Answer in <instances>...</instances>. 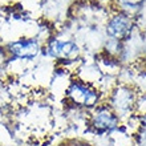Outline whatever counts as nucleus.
Masks as SVG:
<instances>
[{
    "label": "nucleus",
    "instance_id": "obj_1",
    "mask_svg": "<svg viewBox=\"0 0 146 146\" xmlns=\"http://www.w3.org/2000/svg\"><path fill=\"white\" fill-rule=\"evenodd\" d=\"M66 97L78 108H96L100 104V92L82 80H73L66 89Z\"/></svg>",
    "mask_w": 146,
    "mask_h": 146
},
{
    "label": "nucleus",
    "instance_id": "obj_2",
    "mask_svg": "<svg viewBox=\"0 0 146 146\" xmlns=\"http://www.w3.org/2000/svg\"><path fill=\"white\" fill-rule=\"evenodd\" d=\"M135 104H137V92L129 85H117L110 92L108 105L115 111L118 117L130 114L134 110Z\"/></svg>",
    "mask_w": 146,
    "mask_h": 146
},
{
    "label": "nucleus",
    "instance_id": "obj_3",
    "mask_svg": "<svg viewBox=\"0 0 146 146\" xmlns=\"http://www.w3.org/2000/svg\"><path fill=\"white\" fill-rule=\"evenodd\" d=\"M118 123L119 117L108 104H98L90 114V126L98 133H108L114 130Z\"/></svg>",
    "mask_w": 146,
    "mask_h": 146
},
{
    "label": "nucleus",
    "instance_id": "obj_4",
    "mask_svg": "<svg viewBox=\"0 0 146 146\" xmlns=\"http://www.w3.org/2000/svg\"><path fill=\"white\" fill-rule=\"evenodd\" d=\"M46 52L49 56L62 61H73L78 57L80 49L78 46L72 41H61L57 38L50 40L48 46H46Z\"/></svg>",
    "mask_w": 146,
    "mask_h": 146
},
{
    "label": "nucleus",
    "instance_id": "obj_5",
    "mask_svg": "<svg viewBox=\"0 0 146 146\" xmlns=\"http://www.w3.org/2000/svg\"><path fill=\"white\" fill-rule=\"evenodd\" d=\"M8 50L17 58L32 60L40 52V45L35 38H20V40L11 42L8 45Z\"/></svg>",
    "mask_w": 146,
    "mask_h": 146
},
{
    "label": "nucleus",
    "instance_id": "obj_6",
    "mask_svg": "<svg viewBox=\"0 0 146 146\" xmlns=\"http://www.w3.org/2000/svg\"><path fill=\"white\" fill-rule=\"evenodd\" d=\"M131 29V19L130 16L122 12L115 13L114 16H111L110 20L108 21L106 25V32L110 37L115 38V40H121L125 38Z\"/></svg>",
    "mask_w": 146,
    "mask_h": 146
},
{
    "label": "nucleus",
    "instance_id": "obj_7",
    "mask_svg": "<svg viewBox=\"0 0 146 146\" xmlns=\"http://www.w3.org/2000/svg\"><path fill=\"white\" fill-rule=\"evenodd\" d=\"M62 146H92L90 143L85 142V141H78V139H72V141H68L66 143H64Z\"/></svg>",
    "mask_w": 146,
    "mask_h": 146
},
{
    "label": "nucleus",
    "instance_id": "obj_8",
    "mask_svg": "<svg viewBox=\"0 0 146 146\" xmlns=\"http://www.w3.org/2000/svg\"><path fill=\"white\" fill-rule=\"evenodd\" d=\"M122 4L127 5V7H138L143 0H119Z\"/></svg>",
    "mask_w": 146,
    "mask_h": 146
},
{
    "label": "nucleus",
    "instance_id": "obj_9",
    "mask_svg": "<svg viewBox=\"0 0 146 146\" xmlns=\"http://www.w3.org/2000/svg\"><path fill=\"white\" fill-rule=\"evenodd\" d=\"M141 125H142V127L145 129V131H146V113L141 117Z\"/></svg>",
    "mask_w": 146,
    "mask_h": 146
},
{
    "label": "nucleus",
    "instance_id": "obj_10",
    "mask_svg": "<svg viewBox=\"0 0 146 146\" xmlns=\"http://www.w3.org/2000/svg\"><path fill=\"white\" fill-rule=\"evenodd\" d=\"M27 146H44V145H40V143H29Z\"/></svg>",
    "mask_w": 146,
    "mask_h": 146
}]
</instances>
